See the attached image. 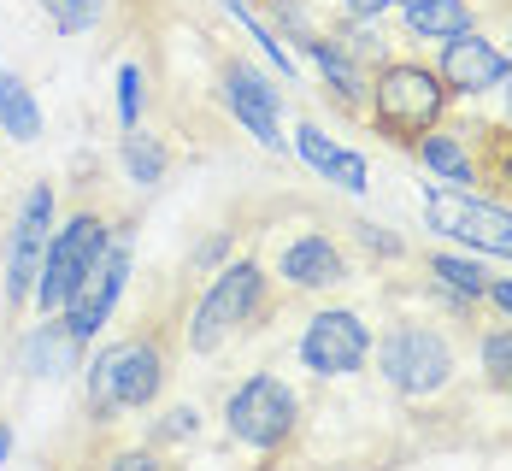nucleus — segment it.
Instances as JSON below:
<instances>
[{
    "instance_id": "obj_9",
    "label": "nucleus",
    "mask_w": 512,
    "mask_h": 471,
    "mask_svg": "<svg viewBox=\"0 0 512 471\" xmlns=\"http://www.w3.org/2000/svg\"><path fill=\"white\" fill-rule=\"evenodd\" d=\"M130 265H136V230H130V224H112V242H106L101 265H95V271L71 289V301L59 307V318L71 324V336H77L83 348L112 324L118 301H124V289H130Z\"/></svg>"
},
{
    "instance_id": "obj_15",
    "label": "nucleus",
    "mask_w": 512,
    "mask_h": 471,
    "mask_svg": "<svg viewBox=\"0 0 512 471\" xmlns=\"http://www.w3.org/2000/svg\"><path fill=\"white\" fill-rule=\"evenodd\" d=\"M312 65H318V77H324V95H336V106H348V112H365V95H371V65L354 59V53L342 48L336 36H307L301 42Z\"/></svg>"
},
{
    "instance_id": "obj_17",
    "label": "nucleus",
    "mask_w": 512,
    "mask_h": 471,
    "mask_svg": "<svg viewBox=\"0 0 512 471\" xmlns=\"http://www.w3.org/2000/svg\"><path fill=\"white\" fill-rule=\"evenodd\" d=\"M295 154L307 159L324 183H336V189H348V195H365V189H371V165H365V154L330 142L318 124H301V130H295Z\"/></svg>"
},
{
    "instance_id": "obj_19",
    "label": "nucleus",
    "mask_w": 512,
    "mask_h": 471,
    "mask_svg": "<svg viewBox=\"0 0 512 471\" xmlns=\"http://www.w3.org/2000/svg\"><path fill=\"white\" fill-rule=\"evenodd\" d=\"M42 101H36V89L18 77V71H0V136H12L18 148H30V142H42Z\"/></svg>"
},
{
    "instance_id": "obj_30",
    "label": "nucleus",
    "mask_w": 512,
    "mask_h": 471,
    "mask_svg": "<svg viewBox=\"0 0 512 471\" xmlns=\"http://www.w3.org/2000/svg\"><path fill=\"white\" fill-rule=\"evenodd\" d=\"M230 254H236V230H212L201 248L189 254V271H195V277H206V271H218Z\"/></svg>"
},
{
    "instance_id": "obj_4",
    "label": "nucleus",
    "mask_w": 512,
    "mask_h": 471,
    "mask_svg": "<svg viewBox=\"0 0 512 471\" xmlns=\"http://www.w3.org/2000/svg\"><path fill=\"white\" fill-rule=\"evenodd\" d=\"M371 354H377V377H383L401 401H436V395L460 377L454 342H448L436 324H424V318L389 324V330L371 342Z\"/></svg>"
},
{
    "instance_id": "obj_8",
    "label": "nucleus",
    "mask_w": 512,
    "mask_h": 471,
    "mask_svg": "<svg viewBox=\"0 0 512 471\" xmlns=\"http://www.w3.org/2000/svg\"><path fill=\"white\" fill-rule=\"evenodd\" d=\"M53 224H59V189L53 183H30L24 201L12 212V230H6V277H0V295L12 313L30 307L36 295V277H42V260H48Z\"/></svg>"
},
{
    "instance_id": "obj_21",
    "label": "nucleus",
    "mask_w": 512,
    "mask_h": 471,
    "mask_svg": "<svg viewBox=\"0 0 512 471\" xmlns=\"http://www.w3.org/2000/svg\"><path fill=\"white\" fill-rule=\"evenodd\" d=\"M424 271H430L442 289H454L460 301H471V307H477V301H483V289H489V271H483L477 260H465V254H430Z\"/></svg>"
},
{
    "instance_id": "obj_14",
    "label": "nucleus",
    "mask_w": 512,
    "mask_h": 471,
    "mask_svg": "<svg viewBox=\"0 0 512 471\" xmlns=\"http://www.w3.org/2000/svg\"><path fill=\"white\" fill-rule=\"evenodd\" d=\"M83 342L71 336V324L59 313H48L42 324H30V336L18 342V371L24 377H36V383H59V377H71V371H83Z\"/></svg>"
},
{
    "instance_id": "obj_12",
    "label": "nucleus",
    "mask_w": 512,
    "mask_h": 471,
    "mask_svg": "<svg viewBox=\"0 0 512 471\" xmlns=\"http://www.w3.org/2000/svg\"><path fill=\"white\" fill-rule=\"evenodd\" d=\"M271 277H283V283L301 289V295H324V289H342V283L354 277V260H348V248H342L330 230H295V236L277 248Z\"/></svg>"
},
{
    "instance_id": "obj_1",
    "label": "nucleus",
    "mask_w": 512,
    "mask_h": 471,
    "mask_svg": "<svg viewBox=\"0 0 512 471\" xmlns=\"http://www.w3.org/2000/svg\"><path fill=\"white\" fill-rule=\"evenodd\" d=\"M165 377H171L165 342L154 330H136L124 342H106L101 354L83 366V401H89V413L101 424H112L118 413H148L165 395Z\"/></svg>"
},
{
    "instance_id": "obj_23",
    "label": "nucleus",
    "mask_w": 512,
    "mask_h": 471,
    "mask_svg": "<svg viewBox=\"0 0 512 471\" xmlns=\"http://www.w3.org/2000/svg\"><path fill=\"white\" fill-rule=\"evenodd\" d=\"M471 136H477V148H483V159H477L483 183L512 189V124H477Z\"/></svg>"
},
{
    "instance_id": "obj_2",
    "label": "nucleus",
    "mask_w": 512,
    "mask_h": 471,
    "mask_svg": "<svg viewBox=\"0 0 512 471\" xmlns=\"http://www.w3.org/2000/svg\"><path fill=\"white\" fill-rule=\"evenodd\" d=\"M448 83L436 65L424 59H377L371 65V95H365V118L377 124V136H389L395 148H412L424 130H436L448 118Z\"/></svg>"
},
{
    "instance_id": "obj_31",
    "label": "nucleus",
    "mask_w": 512,
    "mask_h": 471,
    "mask_svg": "<svg viewBox=\"0 0 512 471\" xmlns=\"http://www.w3.org/2000/svg\"><path fill=\"white\" fill-rule=\"evenodd\" d=\"M112 471H159V448H130V454H112Z\"/></svg>"
},
{
    "instance_id": "obj_18",
    "label": "nucleus",
    "mask_w": 512,
    "mask_h": 471,
    "mask_svg": "<svg viewBox=\"0 0 512 471\" xmlns=\"http://www.w3.org/2000/svg\"><path fill=\"white\" fill-rule=\"evenodd\" d=\"M401 24L412 42H448L477 24V12L471 0H401Z\"/></svg>"
},
{
    "instance_id": "obj_29",
    "label": "nucleus",
    "mask_w": 512,
    "mask_h": 471,
    "mask_svg": "<svg viewBox=\"0 0 512 471\" xmlns=\"http://www.w3.org/2000/svg\"><path fill=\"white\" fill-rule=\"evenodd\" d=\"M118 124H124V130L142 124V65H136V59L118 65Z\"/></svg>"
},
{
    "instance_id": "obj_22",
    "label": "nucleus",
    "mask_w": 512,
    "mask_h": 471,
    "mask_svg": "<svg viewBox=\"0 0 512 471\" xmlns=\"http://www.w3.org/2000/svg\"><path fill=\"white\" fill-rule=\"evenodd\" d=\"M224 12H230V18H236V24H242V30L259 42V53L283 71V83H295V77H301V71H295V53H289V42H277V30H271V24H259V12L248 6V0H224Z\"/></svg>"
},
{
    "instance_id": "obj_25",
    "label": "nucleus",
    "mask_w": 512,
    "mask_h": 471,
    "mask_svg": "<svg viewBox=\"0 0 512 471\" xmlns=\"http://www.w3.org/2000/svg\"><path fill=\"white\" fill-rule=\"evenodd\" d=\"M477 366H483V377H489L495 389H512V318L507 324H495V330H483V342H477Z\"/></svg>"
},
{
    "instance_id": "obj_37",
    "label": "nucleus",
    "mask_w": 512,
    "mask_h": 471,
    "mask_svg": "<svg viewBox=\"0 0 512 471\" xmlns=\"http://www.w3.org/2000/svg\"><path fill=\"white\" fill-rule=\"evenodd\" d=\"M507 395H512V389H507Z\"/></svg>"
},
{
    "instance_id": "obj_10",
    "label": "nucleus",
    "mask_w": 512,
    "mask_h": 471,
    "mask_svg": "<svg viewBox=\"0 0 512 471\" xmlns=\"http://www.w3.org/2000/svg\"><path fill=\"white\" fill-rule=\"evenodd\" d=\"M371 324L354 313V307H324V313L307 318V330H301V366L312 371V377H354L365 360H371Z\"/></svg>"
},
{
    "instance_id": "obj_5",
    "label": "nucleus",
    "mask_w": 512,
    "mask_h": 471,
    "mask_svg": "<svg viewBox=\"0 0 512 471\" xmlns=\"http://www.w3.org/2000/svg\"><path fill=\"white\" fill-rule=\"evenodd\" d=\"M301 430V389L283 371H254L224 395V436L248 454H283Z\"/></svg>"
},
{
    "instance_id": "obj_36",
    "label": "nucleus",
    "mask_w": 512,
    "mask_h": 471,
    "mask_svg": "<svg viewBox=\"0 0 512 471\" xmlns=\"http://www.w3.org/2000/svg\"><path fill=\"white\" fill-rule=\"evenodd\" d=\"M507 59H512V18H507Z\"/></svg>"
},
{
    "instance_id": "obj_13",
    "label": "nucleus",
    "mask_w": 512,
    "mask_h": 471,
    "mask_svg": "<svg viewBox=\"0 0 512 471\" xmlns=\"http://www.w3.org/2000/svg\"><path fill=\"white\" fill-rule=\"evenodd\" d=\"M436 71H442V83H448V95H460V101H477V95H495L501 83L512 77V59L501 42H489V36H477V24L460 30V36H448V42H436Z\"/></svg>"
},
{
    "instance_id": "obj_20",
    "label": "nucleus",
    "mask_w": 512,
    "mask_h": 471,
    "mask_svg": "<svg viewBox=\"0 0 512 471\" xmlns=\"http://www.w3.org/2000/svg\"><path fill=\"white\" fill-rule=\"evenodd\" d=\"M118 159H124V177L136 183V189H159L165 183V171H171V154H165V142L148 136L142 124L136 130H124V142H118Z\"/></svg>"
},
{
    "instance_id": "obj_6",
    "label": "nucleus",
    "mask_w": 512,
    "mask_h": 471,
    "mask_svg": "<svg viewBox=\"0 0 512 471\" xmlns=\"http://www.w3.org/2000/svg\"><path fill=\"white\" fill-rule=\"evenodd\" d=\"M106 242H112V218L95 207L71 212L65 224H53V242H48V260H42V277H36V295H30V307L48 318L59 313L65 301H71V289L101 265Z\"/></svg>"
},
{
    "instance_id": "obj_28",
    "label": "nucleus",
    "mask_w": 512,
    "mask_h": 471,
    "mask_svg": "<svg viewBox=\"0 0 512 471\" xmlns=\"http://www.w3.org/2000/svg\"><path fill=\"white\" fill-rule=\"evenodd\" d=\"M348 236H354L371 260H407V242H401L389 224H377V218H354V224H348Z\"/></svg>"
},
{
    "instance_id": "obj_33",
    "label": "nucleus",
    "mask_w": 512,
    "mask_h": 471,
    "mask_svg": "<svg viewBox=\"0 0 512 471\" xmlns=\"http://www.w3.org/2000/svg\"><path fill=\"white\" fill-rule=\"evenodd\" d=\"M389 6H395V0H342V12H348V18H383Z\"/></svg>"
},
{
    "instance_id": "obj_24",
    "label": "nucleus",
    "mask_w": 512,
    "mask_h": 471,
    "mask_svg": "<svg viewBox=\"0 0 512 471\" xmlns=\"http://www.w3.org/2000/svg\"><path fill=\"white\" fill-rule=\"evenodd\" d=\"M330 36L354 53V59H365V65L389 59V48H383V18H348V12H342V24H336Z\"/></svg>"
},
{
    "instance_id": "obj_35",
    "label": "nucleus",
    "mask_w": 512,
    "mask_h": 471,
    "mask_svg": "<svg viewBox=\"0 0 512 471\" xmlns=\"http://www.w3.org/2000/svg\"><path fill=\"white\" fill-rule=\"evenodd\" d=\"M501 118H507V124H512V77H507V83H501Z\"/></svg>"
},
{
    "instance_id": "obj_3",
    "label": "nucleus",
    "mask_w": 512,
    "mask_h": 471,
    "mask_svg": "<svg viewBox=\"0 0 512 471\" xmlns=\"http://www.w3.org/2000/svg\"><path fill=\"white\" fill-rule=\"evenodd\" d=\"M265 295H271V271L259 260H224L218 271H206L201 301L183 318V348L189 354H218L230 336L259 324Z\"/></svg>"
},
{
    "instance_id": "obj_27",
    "label": "nucleus",
    "mask_w": 512,
    "mask_h": 471,
    "mask_svg": "<svg viewBox=\"0 0 512 471\" xmlns=\"http://www.w3.org/2000/svg\"><path fill=\"white\" fill-rule=\"evenodd\" d=\"M195 436H201V407H189V401H183V407H165V413L154 419V430H148V442H154V448L195 442Z\"/></svg>"
},
{
    "instance_id": "obj_16",
    "label": "nucleus",
    "mask_w": 512,
    "mask_h": 471,
    "mask_svg": "<svg viewBox=\"0 0 512 471\" xmlns=\"http://www.w3.org/2000/svg\"><path fill=\"white\" fill-rule=\"evenodd\" d=\"M412 154L424 159V171H430L436 183H448V189H477V183H483L477 154H471V130H448V118H442L436 130H424V136L412 142Z\"/></svg>"
},
{
    "instance_id": "obj_34",
    "label": "nucleus",
    "mask_w": 512,
    "mask_h": 471,
    "mask_svg": "<svg viewBox=\"0 0 512 471\" xmlns=\"http://www.w3.org/2000/svg\"><path fill=\"white\" fill-rule=\"evenodd\" d=\"M6 454H12V424L0 419V466H6Z\"/></svg>"
},
{
    "instance_id": "obj_32",
    "label": "nucleus",
    "mask_w": 512,
    "mask_h": 471,
    "mask_svg": "<svg viewBox=\"0 0 512 471\" xmlns=\"http://www.w3.org/2000/svg\"><path fill=\"white\" fill-rule=\"evenodd\" d=\"M483 301L495 307V313L512 318V277H489V289H483Z\"/></svg>"
},
{
    "instance_id": "obj_26",
    "label": "nucleus",
    "mask_w": 512,
    "mask_h": 471,
    "mask_svg": "<svg viewBox=\"0 0 512 471\" xmlns=\"http://www.w3.org/2000/svg\"><path fill=\"white\" fill-rule=\"evenodd\" d=\"M36 6L48 12V24L59 36H83L106 18V0H36Z\"/></svg>"
},
{
    "instance_id": "obj_11",
    "label": "nucleus",
    "mask_w": 512,
    "mask_h": 471,
    "mask_svg": "<svg viewBox=\"0 0 512 471\" xmlns=\"http://www.w3.org/2000/svg\"><path fill=\"white\" fill-rule=\"evenodd\" d=\"M218 101L265 154H283V95H277V83L265 71H254L248 59H230L218 71Z\"/></svg>"
},
{
    "instance_id": "obj_7",
    "label": "nucleus",
    "mask_w": 512,
    "mask_h": 471,
    "mask_svg": "<svg viewBox=\"0 0 512 471\" xmlns=\"http://www.w3.org/2000/svg\"><path fill=\"white\" fill-rule=\"evenodd\" d=\"M418 201H424V224H430L436 236L460 242L471 254L512 260V207L477 195V189H448V183H424Z\"/></svg>"
}]
</instances>
